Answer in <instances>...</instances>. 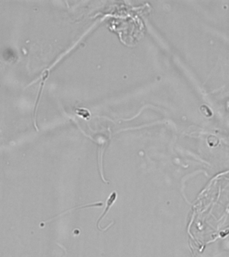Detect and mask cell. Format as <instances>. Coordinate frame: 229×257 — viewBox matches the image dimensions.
<instances>
[{"label":"cell","mask_w":229,"mask_h":257,"mask_svg":"<svg viewBox=\"0 0 229 257\" xmlns=\"http://www.w3.org/2000/svg\"><path fill=\"white\" fill-rule=\"evenodd\" d=\"M116 198H117V193L116 192H113L112 194L110 196V197L109 198V199H107V207L105 208V210L104 211V212L103 213V214H102L101 216L99 218H98V222H97V226H98V228H99V227H98V225H99V222H100V221L101 220V219L103 218L105 216V214H107V212H108V210H109V208L113 206L114 202L116 200Z\"/></svg>","instance_id":"obj_1"}]
</instances>
